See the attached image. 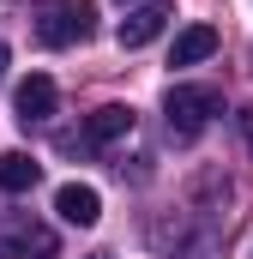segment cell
<instances>
[{
    "label": "cell",
    "instance_id": "cell-1",
    "mask_svg": "<svg viewBox=\"0 0 253 259\" xmlns=\"http://www.w3.org/2000/svg\"><path fill=\"white\" fill-rule=\"evenodd\" d=\"M163 115H169V133L175 139H199V133L223 115V91L217 84H175L163 97Z\"/></svg>",
    "mask_w": 253,
    "mask_h": 259
},
{
    "label": "cell",
    "instance_id": "cell-2",
    "mask_svg": "<svg viewBox=\"0 0 253 259\" xmlns=\"http://www.w3.org/2000/svg\"><path fill=\"white\" fill-rule=\"evenodd\" d=\"M97 30V6L91 0H43L36 6V42L49 49H72Z\"/></svg>",
    "mask_w": 253,
    "mask_h": 259
},
{
    "label": "cell",
    "instance_id": "cell-3",
    "mask_svg": "<svg viewBox=\"0 0 253 259\" xmlns=\"http://www.w3.org/2000/svg\"><path fill=\"white\" fill-rule=\"evenodd\" d=\"M61 241L49 223L24 217V211H0V259H55Z\"/></svg>",
    "mask_w": 253,
    "mask_h": 259
},
{
    "label": "cell",
    "instance_id": "cell-4",
    "mask_svg": "<svg viewBox=\"0 0 253 259\" xmlns=\"http://www.w3.org/2000/svg\"><path fill=\"white\" fill-rule=\"evenodd\" d=\"M169 18H175V0H145V6H133V12L121 18V30H115V36H121V49H145V42H157V36H163V24H169Z\"/></svg>",
    "mask_w": 253,
    "mask_h": 259
},
{
    "label": "cell",
    "instance_id": "cell-5",
    "mask_svg": "<svg viewBox=\"0 0 253 259\" xmlns=\"http://www.w3.org/2000/svg\"><path fill=\"white\" fill-rule=\"evenodd\" d=\"M55 103H61V91H55V78L49 72H30L24 84H18V127H43V121H55Z\"/></svg>",
    "mask_w": 253,
    "mask_h": 259
},
{
    "label": "cell",
    "instance_id": "cell-6",
    "mask_svg": "<svg viewBox=\"0 0 253 259\" xmlns=\"http://www.w3.org/2000/svg\"><path fill=\"white\" fill-rule=\"evenodd\" d=\"M55 211H61L72 229H91V223L103 217V193H97V187H85V181H66L61 193H55Z\"/></svg>",
    "mask_w": 253,
    "mask_h": 259
},
{
    "label": "cell",
    "instance_id": "cell-7",
    "mask_svg": "<svg viewBox=\"0 0 253 259\" xmlns=\"http://www.w3.org/2000/svg\"><path fill=\"white\" fill-rule=\"evenodd\" d=\"M126 133H133V109H126V103H103V109L85 121V145H115Z\"/></svg>",
    "mask_w": 253,
    "mask_h": 259
},
{
    "label": "cell",
    "instance_id": "cell-8",
    "mask_svg": "<svg viewBox=\"0 0 253 259\" xmlns=\"http://www.w3.org/2000/svg\"><path fill=\"white\" fill-rule=\"evenodd\" d=\"M43 181V163L30 151H0V193H30Z\"/></svg>",
    "mask_w": 253,
    "mask_h": 259
},
{
    "label": "cell",
    "instance_id": "cell-9",
    "mask_svg": "<svg viewBox=\"0 0 253 259\" xmlns=\"http://www.w3.org/2000/svg\"><path fill=\"white\" fill-rule=\"evenodd\" d=\"M205 55H217V30L211 24H187L175 36V49H169V66H199Z\"/></svg>",
    "mask_w": 253,
    "mask_h": 259
},
{
    "label": "cell",
    "instance_id": "cell-10",
    "mask_svg": "<svg viewBox=\"0 0 253 259\" xmlns=\"http://www.w3.org/2000/svg\"><path fill=\"white\" fill-rule=\"evenodd\" d=\"M241 127H247V145H253V109H247V115H241Z\"/></svg>",
    "mask_w": 253,
    "mask_h": 259
},
{
    "label": "cell",
    "instance_id": "cell-11",
    "mask_svg": "<svg viewBox=\"0 0 253 259\" xmlns=\"http://www.w3.org/2000/svg\"><path fill=\"white\" fill-rule=\"evenodd\" d=\"M0 78H6V42H0Z\"/></svg>",
    "mask_w": 253,
    "mask_h": 259
},
{
    "label": "cell",
    "instance_id": "cell-12",
    "mask_svg": "<svg viewBox=\"0 0 253 259\" xmlns=\"http://www.w3.org/2000/svg\"><path fill=\"white\" fill-rule=\"evenodd\" d=\"M91 259H115V253H91Z\"/></svg>",
    "mask_w": 253,
    "mask_h": 259
}]
</instances>
